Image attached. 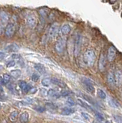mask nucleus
Segmentation results:
<instances>
[{
    "label": "nucleus",
    "instance_id": "1",
    "mask_svg": "<svg viewBox=\"0 0 122 123\" xmlns=\"http://www.w3.org/2000/svg\"><path fill=\"white\" fill-rule=\"evenodd\" d=\"M95 59H96V54H95L94 50H87V51L84 54V62L86 65L89 67L93 66L95 62Z\"/></svg>",
    "mask_w": 122,
    "mask_h": 123
},
{
    "label": "nucleus",
    "instance_id": "2",
    "mask_svg": "<svg viewBox=\"0 0 122 123\" xmlns=\"http://www.w3.org/2000/svg\"><path fill=\"white\" fill-rule=\"evenodd\" d=\"M82 45V36L80 34H77L75 39V45H74V55L77 57L81 52Z\"/></svg>",
    "mask_w": 122,
    "mask_h": 123
},
{
    "label": "nucleus",
    "instance_id": "3",
    "mask_svg": "<svg viewBox=\"0 0 122 123\" xmlns=\"http://www.w3.org/2000/svg\"><path fill=\"white\" fill-rule=\"evenodd\" d=\"M58 32H59V25L58 23H53L48 31V38L51 40L55 39L57 37V36H58Z\"/></svg>",
    "mask_w": 122,
    "mask_h": 123
},
{
    "label": "nucleus",
    "instance_id": "4",
    "mask_svg": "<svg viewBox=\"0 0 122 123\" xmlns=\"http://www.w3.org/2000/svg\"><path fill=\"white\" fill-rule=\"evenodd\" d=\"M65 45H66V38H64V37L59 38L57 40L55 43V46L56 52L58 53L63 52L64 48H65Z\"/></svg>",
    "mask_w": 122,
    "mask_h": 123
},
{
    "label": "nucleus",
    "instance_id": "5",
    "mask_svg": "<svg viewBox=\"0 0 122 123\" xmlns=\"http://www.w3.org/2000/svg\"><path fill=\"white\" fill-rule=\"evenodd\" d=\"M81 82L84 85H85V88L87 92H90V93H91V94L94 93V87L92 81L89 79H87V78H85V77H82Z\"/></svg>",
    "mask_w": 122,
    "mask_h": 123
},
{
    "label": "nucleus",
    "instance_id": "6",
    "mask_svg": "<svg viewBox=\"0 0 122 123\" xmlns=\"http://www.w3.org/2000/svg\"><path fill=\"white\" fill-rule=\"evenodd\" d=\"M26 24L31 29L35 28L37 25V18L34 14H29L26 16Z\"/></svg>",
    "mask_w": 122,
    "mask_h": 123
},
{
    "label": "nucleus",
    "instance_id": "7",
    "mask_svg": "<svg viewBox=\"0 0 122 123\" xmlns=\"http://www.w3.org/2000/svg\"><path fill=\"white\" fill-rule=\"evenodd\" d=\"M15 32H16V27L13 23L10 22L8 23L6 26V29H5V35L7 38H11L14 36Z\"/></svg>",
    "mask_w": 122,
    "mask_h": 123
},
{
    "label": "nucleus",
    "instance_id": "8",
    "mask_svg": "<svg viewBox=\"0 0 122 123\" xmlns=\"http://www.w3.org/2000/svg\"><path fill=\"white\" fill-rule=\"evenodd\" d=\"M106 65V59H105V55L104 53H101L100 58L98 60V68L101 72H103L105 68Z\"/></svg>",
    "mask_w": 122,
    "mask_h": 123
},
{
    "label": "nucleus",
    "instance_id": "9",
    "mask_svg": "<svg viewBox=\"0 0 122 123\" xmlns=\"http://www.w3.org/2000/svg\"><path fill=\"white\" fill-rule=\"evenodd\" d=\"M18 86H19V88H21V90L22 91L23 93H28L32 88V87L30 86L28 83L24 82V81H19V82H18Z\"/></svg>",
    "mask_w": 122,
    "mask_h": 123
},
{
    "label": "nucleus",
    "instance_id": "10",
    "mask_svg": "<svg viewBox=\"0 0 122 123\" xmlns=\"http://www.w3.org/2000/svg\"><path fill=\"white\" fill-rule=\"evenodd\" d=\"M116 55V49L114 47V46H110L108 48V60L109 62H112Z\"/></svg>",
    "mask_w": 122,
    "mask_h": 123
},
{
    "label": "nucleus",
    "instance_id": "11",
    "mask_svg": "<svg viewBox=\"0 0 122 123\" xmlns=\"http://www.w3.org/2000/svg\"><path fill=\"white\" fill-rule=\"evenodd\" d=\"M114 79H115L116 86H121L122 85V72L121 70H116L114 72Z\"/></svg>",
    "mask_w": 122,
    "mask_h": 123
},
{
    "label": "nucleus",
    "instance_id": "12",
    "mask_svg": "<svg viewBox=\"0 0 122 123\" xmlns=\"http://www.w3.org/2000/svg\"><path fill=\"white\" fill-rule=\"evenodd\" d=\"M107 82H108V85L111 87L114 88V86H116V82H115V79H114V73L112 72H109L107 76Z\"/></svg>",
    "mask_w": 122,
    "mask_h": 123
},
{
    "label": "nucleus",
    "instance_id": "13",
    "mask_svg": "<svg viewBox=\"0 0 122 123\" xmlns=\"http://www.w3.org/2000/svg\"><path fill=\"white\" fill-rule=\"evenodd\" d=\"M8 21H9L8 15H7L5 12H0V22L2 23L3 25H6L8 24Z\"/></svg>",
    "mask_w": 122,
    "mask_h": 123
},
{
    "label": "nucleus",
    "instance_id": "14",
    "mask_svg": "<svg viewBox=\"0 0 122 123\" xmlns=\"http://www.w3.org/2000/svg\"><path fill=\"white\" fill-rule=\"evenodd\" d=\"M71 26L68 25V24H64L62 26L61 28V33L64 36H66V35H68L71 32Z\"/></svg>",
    "mask_w": 122,
    "mask_h": 123
},
{
    "label": "nucleus",
    "instance_id": "15",
    "mask_svg": "<svg viewBox=\"0 0 122 123\" xmlns=\"http://www.w3.org/2000/svg\"><path fill=\"white\" fill-rule=\"evenodd\" d=\"M52 83L55 84V86H58V87H60V88H64L66 87V85L64 84L62 80H60V79H57V78H52Z\"/></svg>",
    "mask_w": 122,
    "mask_h": 123
},
{
    "label": "nucleus",
    "instance_id": "16",
    "mask_svg": "<svg viewBox=\"0 0 122 123\" xmlns=\"http://www.w3.org/2000/svg\"><path fill=\"white\" fill-rule=\"evenodd\" d=\"M19 49V47L16 44H9L6 47V50L8 52H17Z\"/></svg>",
    "mask_w": 122,
    "mask_h": 123
},
{
    "label": "nucleus",
    "instance_id": "17",
    "mask_svg": "<svg viewBox=\"0 0 122 123\" xmlns=\"http://www.w3.org/2000/svg\"><path fill=\"white\" fill-rule=\"evenodd\" d=\"M77 102H78V105H81V107L85 108V109H87V110H91V111H94L92 107H91V105H89L88 104L85 103L84 101H82L81 99H78V101H77Z\"/></svg>",
    "mask_w": 122,
    "mask_h": 123
},
{
    "label": "nucleus",
    "instance_id": "18",
    "mask_svg": "<svg viewBox=\"0 0 122 123\" xmlns=\"http://www.w3.org/2000/svg\"><path fill=\"white\" fill-rule=\"evenodd\" d=\"M48 95L50 96V97H52V98H58L61 96V94L58 93V92H57L55 89H53V88H52V89H50L48 92Z\"/></svg>",
    "mask_w": 122,
    "mask_h": 123
},
{
    "label": "nucleus",
    "instance_id": "19",
    "mask_svg": "<svg viewBox=\"0 0 122 123\" xmlns=\"http://www.w3.org/2000/svg\"><path fill=\"white\" fill-rule=\"evenodd\" d=\"M35 68L36 69V71L39 72L40 74H45L46 72V70H45V67L43 65L41 64H35Z\"/></svg>",
    "mask_w": 122,
    "mask_h": 123
},
{
    "label": "nucleus",
    "instance_id": "20",
    "mask_svg": "<svg viewBox=\"0 0 122 123\" xmlns=\"http://www.w3.org/2000/svg\"><path fill=\"white\" fill-rule=\"evenodd\" d=\"M29 113L26 112V111L21 113L19 115V120L21 122H27L29 121Z\"/></svg>",
    "mask_w": 122,
    "mask_h": 123
},
{
    "label": "nucleus",
    "instance_id": "21",
    "mask_svg": "<svg viewBox=\"0 0 122 123\" xmlns=\"http://www.w3.org/2000/svg\"><path fill=\"white\" fill-rule=\"evenodd\" d=\"M74 112H75V110L68 107L63 108L62 110V115H70L71 114H73Z\"/></svg>",
    "mask_w": 122,
    "mask_h": 123
},
{
    "label": "nucleus",
    "instance_id": "22",
    "mask_svg": "<svg viewBox=\"0 0 122 123\" xmlns=\"http://www.w3.org/2000/svg\"><path fill=\"white\" fill-rule=\"evenodd\" d=\"M22 75V72L20 69H15V70L11 71V75H12L14 79H18Z\"/></svg>",
    "mask_w": 122,
    "mask_h": 123
},
{
    "label": "nucleus",
    "instance_id": "23",
    "mask_svg": "<svg viewBox=\"0 0 122 123\" xmlns=\"http://www.w3.org/2000/svg\"><path fill=\"white\" fill-rule=\"evenodd\" d=\"M45 105H46V109L48 111H55L57 109H58L55 104H53L52 102H47L45 104Z\"/></svg>",
    "mask_w": 122,
    "mask_h": 123
},
{
    "label": "nucleus",
    "instance_id": "24",
    "mask_svg": "<svg viewBox=\"0 0 122 123\" xmlns=\"http://www.w3.org/2000/svg\"><path fill=\"white\" fill-rule=\"evenodd\" d=\"M17 118H18V111L16 110L12 111L9 115V120L11 122H15L16 121Z\"/></svg>",
    "mask_w": 122,
    "mask_h": 123
},
{
    "label": "nucleus",
    "instance_id": "25",
    "mask_svg": "<svg viewBox=\"0 0 122 123\" xmlns=\"http://www.w3.org/2000/svg\"><path fill=\"white\" fill-rule=\"evenodd\" d=\"M52 83V79L50 78H45L41 81V85L45 87H48L50 86V85Z\"/></svg>",
    "mask_w": 122,
    "mask_h": 123
},
{
    "label": "nucleus",
    "instance_id": "26",
    "mask_svg": "<svg viewBox=\"0 0 122 123\" xmlns=\"http://www.w3.org/2000/svg\"><path fill=\"white\" fill-rule=\"evenodd\" d=\"M39 14H40L41 17L42 18H46L47 16H48V9H45V8L39 9Z\"/></svg>",
    "mask_w": 122,
    "mask_h": 123
},
{
    "label": "nucleus",
    "instance_id": "27",
    "mask_svg": "<svg viewBox=\"0 0 122 123\" xmlns=\"http://www.w3.org/2000/svg\"><path fill=\"white\" fill-rule=\"evenodd\" d=\"M108 103H109V105H110V107L114 108V109H117V108L119 107V106H118V103L113 98H110L109 101H108Z\"/></svg>",
    "mask_w": 122,
    "mask_h": 123
},
{
    "label": "nucleus",
    "instance_id": "28",
    "mask_svg": "<svg viewBox=\"0 0 122 123\" xmlns=\"http://www.w3.org/2000/svg\"><path fill=\"white\" fill-rule=\"evenodd\" d=\"M98 97L101 99H105L107 97L106 93L102 89H98Z\"/></svg>",
    "mask_w": 122,
    "mask_h": 123
},
{
    "label": "nucleus",
    "instance_id": "29",
    "mask_svg": "<svg viewBox=\"0 0 122 123\" xmlns=\"http://www.w3.org/2000/svg\"><path fill=\"white\" fill-rule=\"evenodd\" d=\"M81 96L84 98V99H85L86 101H87L90 104H91V105H95V102L93 101L92 98L89 97V96H87V95H81Z\"/></svg>",
    "mask_w": 122,
    "mask_h": 123
},
{
    "label": "nucleus",
    "instance_id": "30",
    "mask_svg": "<svg viewBox=\"0 0 122 123\" xmlns=\"http://www.w3.org/2000/svg\"><path fill=\"white\" fill-rule=\"evenodd\" d=\"M34 109H35L36 111H38V112H44L45 111V108L43 106H41V105H36L34 107Z\"/></svg>",
    "mask_w": 122,
    "mask_h": 123
},
{
    "label": "nucleus",
    "instance_id": "31",
    "mask_svg": "<svg viewBox=\"0 0 122 123\" xmlns=\"http://www.w3.org/2000/svg\"><path fill=\"white\" fill-rule=\"evenodd\" d=\"M3 79H4L6 84H8L9 83V82L11 81V75H8V74H4L3 75Z\"/></svg>",
    "mask_w": 122,
    "mask_h": 123
},
{
    "label": "nucleus",
    "instance_id": "32",
    "mask_svg": "<svg viewBox=\"0 0 122 123\" xmlns=\"http://www.w3.org/2000/svg\"><path fill=\"white\" fill-rule=\"evenodd\" d=\"M95 115H96V118L100 121H104L105 120V118H104V115H103L101 112L99 111H96L95 112Z\"/></svg>",
    "mask_w": 122,
    "mask_h": 123
},
{
    "label": "nucleus",
    "instance_id": "33",
    "mask_svg": "<svg viewBox=\"0 0 122 123\" xmlns=\"http://www.w3.org/2000/svg\"><path fill=\"white\" fill-rule=\"evenodd\" d=\"M81 116L83 117V118L84 119H85V120H87V121H90L91 120V115H89V114H87V113H86V112H81Z\"/></svg>",
    "mask_w": 122,
    "mask_h": 123
},
{
    "label": "nucleus",
    "instance_id": "34",
    "mask_svg": "<svg viewBox=\"0 0 122 123\" xmlns=\"http://www.w3.org/2000/svg\"><path fill=\"white\" fill-rule=\"evenodd\" d=\"M60 94H61V95H62V96H64V97H65V96H68V95L71 94V92L67 90V89H64V90H62V92H61Z\"/></svg>",
    "mask_w": 122,
    "mask_h": 123
},
{
    "label": "nucleus",
    "instance_id": "35",
    "mask_svg": "<svg viewBox=\"0 0 122 123\" xmlns=\"http://www.w3.org/2000/svg\"><path fill=\"white\" fill-rule=\"evenodd\" d=\"M5 29H6V25L0 22V36H2L5 33Z\"/></svg>",
    "mask_w": 122,
    "mask_h": 123
},
{
    "label": "nucleus",
    "instance_id": "36",
    "mask_svg": "<svg viewBox=\"0 0 122 123\" xmlns=\"http://www.w3.org/2000/svg\"><path fill=\"white\" fill-rule=\"evenodd\" d=\"M40 78V75L39 74H37V73H34V74L32 75V80L34 81V82H37V81H39Z\"/></svg>",
    "mask_w": 122,
    "mask_h": 123
},
{
    "label": "nucleus",
    "instance_id": "37",
    "mask_svg": "<svg viewBox=\"0 0 122 123\" xmlns=\"http://www.w3.org/2000/svg\"><path fill=\"white\" fill-rule=\"evenodd\" d=\"M114 119H115V121L117 122H121V123H122V116H121V115H114Z\"/></svg>",
    "mask_w": 122,
    "mask_h": 123
},
{
    "label": "nucleus",
    "instance_id": "38",
    "mask_svg": "<svg viewBox=\"0 0 122 123\" xmlns=\"http://www.w3.org/2000/svg\"><path fill=\"white\" fill-rule=\"evenodd\" d=\"M67 102V104L69 106H74L75 104V102H74V100L72 99V98H70L67 99V102Z\"/></svg>",
    "mask_w": 122,
    "mask_h": 123
},
{
    "label": "nucleus",
    "instance_id": "39",
    "mask_svg": "<svg viewBox=\"0 0 122 123\" xmlns=\"http://www.w3.org/2000/svg\"><path fill=\"white\" fill-rule=\"evenodd\" d=\"M6 98V95H5V92L4 91L2 90V87L0 88V98L1 99H4Z\"/></svg>",
    "mask_w": 122,
    "mask_h": 123
},
{
    "label": "nucleus",
    "instance_id": "40",
    "mask_svg": "<svg viewBox=\"0 0 122 123\" xmlns=\"http://www.w3.org/2000/svg\"><path fill=\"white\" fill-rule=\"evenodd\" d=\"M16 62H15L14 60L13 61H11V62H9L8 63H7V66L8 67H13L16 65Z\"/></svg>",
    "mask_w": 122,
    "mask_h": 123
},
{
    "label": "nucleus",
    "instance_id": "41",
    "mask_svg": "<svg viewBox=\"0 0 122 123\" xmlns=\"http://www.w3.org/2000/svg\"><path fill=\"white\" fill-rule=\"evenodd\" d=\"M40 92L41 93V95H43V96L48 95V92L45 90V88H41V89H40Z\"/></svg>",
    "mask_w": 122,
    "mask_h": 123
},
{
    "label": "nucleus",
    "instance_id": "42",
    "mask_svg": "<svg viewBox=\"0 0 122 123\" xmlns=\"http://www.w3.org/2000/svg\"><path fill=\"white\" fill-rule=\"evenodd\" d=\"M5 57H6V54L4 52H0V61H2L3 59H5Z\"/></svg>",
    "mask_w": 122,
    "mask_h": 123
},
{
    "label": "nucleus",
    "instance_id": "43",
    "mask_svg": "<svg viewBox=\"0 0 122 123\" xmlns=\"http://www.w3.org/2000/svg\"><path fill=\"white\" fill-rule=\"evenodd\" d=\"M0 84H1V85H6L4 79H3V77H2H2H0Z\"/></svg>",
    "mask_w": 122,
    "mask_h": 123
},
{
    "label": "nucleus",
    "instance_id": "44",
    "mask_svg": "<svg viewBox=\"0 0 122 123\" xmlns=\"http://www.w3.org/2000/svg\"><path fill=\"white\" fill-rule=\"evenodd\" d=\"M2 68H3V67L2 66V65H0V71H1V70H2Z\"/></svg>",
    "mask_w": 122,
    "mask_h": 123
},
{
    "label": "nucleus",
    "instance_id": "45",
    "mask_svg": "<svg viewBox=\"0 0 122 123\" xmlns=\"http://www.w3.org/2000/svg\"><path fill=\"white\" fill-rule=\"evenodd\" d=\"M110 1H111V2H115V1H116V0H110Z\"/></svg>",
    "mask_w": 122,
    "mask_h": 123
}]
</instances>
